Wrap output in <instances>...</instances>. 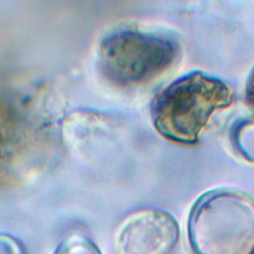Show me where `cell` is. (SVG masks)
<instances>
[{"instance_id":"obj_1","label":"cell","mask_w":254,"mask_h":254,"mask_svg":"<svg viewBox=\"0 0 254 254\" xmlns=\"http://www.w3.org/2000/svg\"><path fill=\"white\" fill-rule=\"evenodd\" d=\"M234 99L232 88L223 80L201 71L190 72L157 95L153 123L170 141L195 144L213 113L229 107Z\"/></svg>"},{"instance_id":"obj_2","label":"cell","mask_w":254,"mask_h":254,"mask_svg":"<svg viewBox=\"0 0 254 254\" xmlns=\"http://www.w3.org/2000/svg\"><path fill=\"white\" fill-rule=\"evenodd\" d=\"M180 54L178 43L162 34L123 28L100 42L97 63L111 84L131 87L148 82L168 70Z\"/></svg>"},{"instance_id":"obj_3","label":"cell","mask_w":254,"mask_h":254,"mask_svg":"<svg viewBox=\"0 0 254 254\" xmlns=\"http://www.w3.org/2000/svg\"><path fill=\"white\" fill-rule=\"evenodd\" d=\"M177 233L174 219L161 210H142L128 216L114 237L116 254H165Z\"/></svg>"},{"instance_id":"obj_4","label":"cell","mask_w":254,"mask_h":254,"mask_svg":"<svg viewBox=\"0 0 254 254\" xmlns=\"http://www.w3.org/2000/svg\"><path fill=\"white\" fill-rule=\"evenodd\" d=\"M231 139L236 150L254 163V117L244 118L232 129Z\"/></svg>"},{"instance_id":"obj_5","label":"cell","mask_w":254,"mask_h":254,"mask_svg":"<svg viewBox=\"0 0 254 254\" xmlns=\"http://www.w3.org/2000/svg\"><path fill=\"white\" fill-rule=\"evenodd\" d=\"M54 254H101V252L87 237L74 234L65 238Z\"/></svg>"},{"instance_id":"obj_6","label":"cell","mask_w":254,"mask_h":254,"mask_svg":"<svg viewBox=\"0 0 254 254\" xmlns=\"http://www.w3.org/2000/svg\"><path fill=\"white\" fill-rule=\"evenodd\" d=\"M0 254H26L24 248L14 237L0 234Z\"/></svg>"},{"instance_id":"obj_7","label":"cell","mask_w":254,"mask_h":254,"mask_svg":"<svg viewBox=\"0 0 254 254\" xmlns=\"http://www.w3.org/2000/svg\"><path fill=\"white\" fill-rule=\"evenodd\" d=\"M245 96H246V99L249 102V104L254 107V67H253L252 71L250 72L247 82H246Z\"/></svg>"}]
</instances>
